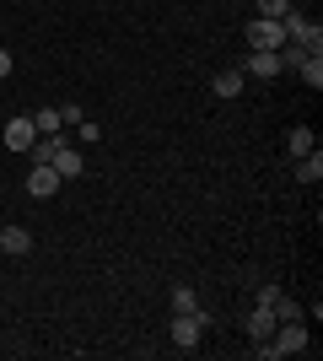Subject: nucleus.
<instances>
[{"label": "nucleus", "mask_w": 323, "mask_h": 361, "mask_svg": "<svg viewBox=\"0 0 323 361\" xmlns=\"http://www.w3.org/2000/svg\"><path fill=\"white\" fill-rule=\"evenodd\" d=\"M0 248H6V254H32V232L27 226H0Z\"/></svg>", "instance_id": "8"}, {"label": "nucleus", "mask_w": 323, "mask_h": 361, "mask_svg": "<svg viewBox=\"0 0 323 361\" xmlns=\"http://www.w3.org/2000/svg\"><path fill=\"white\" fill-rule=\"evenodd\" d=\"M243 75H253V81H275V75H280V54H275V49H253L248 65H243Z\"/></svg>", "instance_id": "4"}, {"label": "nucleus", "mask_w": 323, "mask_h": 361, "mask_svg": "<svg viewBox=\"0 0 323 361\" xmlns=\"http://www.w3.org/2000/svg\"><path fill=\"white\" fill-rule=\"evenodd\" d=\"M60 119H65V124H81L87 114H81V103H65V108H60Z\"/></svg>", "instance_id": "19"}, {"label": "nucleus", "mask_w": 323, "mask_h": 361, "mask_svg": "<svg viewBox=\"0 0 323 361\" xmlns=\"http://www.w3.org/2000/svg\"><path fill=\"white\" fill-rule=\"evenodd\" d=\"M318 178H323V151L296 157V183H318Z\"/></svg>", "instance_id": "9"}, {"label": "nucleus", "mask_w": 323, "mask_h": 361, "mask_svg": "<svg viewBox=\"0 0 323 361\" xmlns=\"http://www.w3.org/2000/svg\"><path fill=\"white\" fill-rule=\"evenodd\" d=\"M275 54H280V71H296V65L308 60V49H302V44H291V38H286V44H280Z\"/></svg>", "instance_id": "13"}, {"label": "nucleus", "mask_w": 323, "mask_h": 361, "mask_svg": "<svg viewBox=\"0 0 323 361\" xmlns=\"http://www.w3.org/2000/svg\"><path fill=\"white\" fill-rule=\"evenodd\" d=\"M296 71H302V81H308V87H323V54H308Z\"/></svg>", "instance_id": "14"}, {"label": "nucleus", "mask_w": 323, "mask_h": 361, "mask_svg": "<svg viewBox=\"0 0 323 361\" xmlns=\"http://www.w3.org/2000/svg\"><path fill=\"white\" fill-rule=\"evenodd\" d=\"M60 183H65V178H60L49 162H32V173H27V195H32V200H49Z\"/></svg>", "instance_id": "5"}, {"label": "nucleus", "mask_w": 323, "mask_h": 361, "mask_svg": "<svg viewBox=\"0 0 323 361\" xmlns=\"http://www.w3.org/2000/svg\"><path fill=\"white\" fill-rule=\"evenodd\" d=\"M0 75H11V54L6 49H0Z\"/></svg>", "instance_id": "20"}, {"label": "nucleus", "mask_w": 323, "mask_h": 361, "mask_svg": "<svg viewBox=\"0 0 323 361\" xmlns=\"http://www.w3.org/2000/svg\"><path fill=\"white\" fill-rule=\"evenodd\" d=\"M259 6V16H270V22H280V16L291 11V0H253Z\"/></svg>", "instance_id": "16"}, {"label": "nucleus", "mask_w": 323, "mask_h": 361, "mask_svg": "<svg viewBox=\"0 0 323 361\" xmlns=\"http://www.w3.org/2000/svg\"><path fill=\"white\" fill-rule=\"evenodd\" d=\"M97 135H103V130H97L92 119H81V124H76V140H81V146H97Z\"/></svg>", "instance_id": "18"}, {"label": "nucleus", "mask_w": 323, "mask_h": 361, "mask_svg": "<svg viewBox=\"0 0 323 361\" xmlns=\"http://www.w3.org/2000/svg\"><path fill=\"white\" fill-rule=\"evenodd\" d=\"M243 81H248L243 71H221V75L210 81V92H215V97H237V92H243Z\"/></svg>", "instance_id": "10"}, {"label": "nucleus", "mask_w": 323, "mask_h": 361, "mask_svg": "<svg viewBox=\"0 0 323 361\" xmlns=\"http://www.w3.org/2000/svg\"><path fill=\"white\" fill-rule=\"evenodd\" d=\"M194 307H200L194 286H172V313H194Z\"/></svg>", "instance_id": "15"}, {"label": "nucleus", "mask_w": 323, "mask_h": 361, "mask_svg": "<svg viewBox=\"0 0 323 361\" xmlns=\"http://www.w3.org/2000/svg\"><path fill=\"white\" fill-rule=\"evenodd\" d=\"M32 130H38V135H60V130H65L60 108H38V114H32Z\"/></svg>", "instance_id": "12"}, {"label": "nucleus", "mask_w": 323, "mask_h": 361, "mask_svg": "<svg viewBox=\"0 0 323 361\" xmlns=\"http://www.w3.org/2000/svg\"><path fill=\"white\" fill-rule=\"evenodd\" d=\"M286 146H291V157H308V151H318V135H312L308 124H296L291 135H286Z\"/></svg>", "instance_id": "11"}, {"label": "nucleus", "mask_w": 323, "mask_h": 361, "mask_svg": "<svg viewBox=\"0 0 323 361\" xmlns=\"http://www.w3.org/2000/svg\"><path fill=\"white\" fill-rule=\"evenodd\" d=\"M205 324H210V313L205 307H194V313H172V345L194 350L205 340Z\"/></svg>", "instance_id": "1"}, {"label": "nucleus", "mask_w": 323, "mask_h": 361, "mask_svg": "<svg viewBox=\"0 0 323 361\" xmlns=\"http://www.w3.org/2000/svg\"><path fill=\"white\" fill-rule=\"evenodd\" d=\"M275 318H286V324H302V307H296V302H286V297H275Z\"/></svg>", "instance_id": "17"}, {"label": "nucleus", "mask_w": 323, "mask_h": 361, "mask_svg": "<svg viewBox=\"0 0 323 361\" xmlns=\"http://www.w3.org/2000/svg\"><path fill=\"white\" fill-rule=\"evenodd\" d=\"M248 44H253V49H280V44H286V27L270 22V16H253V22H248Z\"/></svg>", "instance_id": "3"}, {"label": "nucleus", "mask_w": 323, "mask_h": 361, "mask_svg": "<svg viewBox=\"0 0 323 361\" xmlns=\"http://www.w3.org/2000/svg\"><path fill=\"white\" fill-rule=\"evenodd\" d=\"M49 167H54L60 178H81V173H87V162H81V151H76V146H60Z\"/></svg>", "instance_id": "7"}, {"label": "nucleus", "mask_w": 323, "mask_h": 361, "mask_svg": "<svg viewBox=\"0 0 323 361\" xmlns=\"http://www.w3.org/2000/svg\"><path fill=\"white\" fill-rule=\"evenodd\" d=\"M275 297H280L275 286H264L259 302H253V313H248V334H253V340H270V334H275Z\"/></svg>", "instance_id": "2"}, {"label": "nucleus", "mask_w": 323, "mask_h": 361, "mask_svg": "<svg viewBox=\"0 0 323 361\" xmlns=\"http://www.w3.org/2000/svg\"><path fill=\"white\" fill-rule=\"evenodd\" d=\"M0 140H6L11 151H27L32 140H38V130H32V119H11L6 130H0Z\"/></svg>", "instance_id": "6"}]
</instances>
